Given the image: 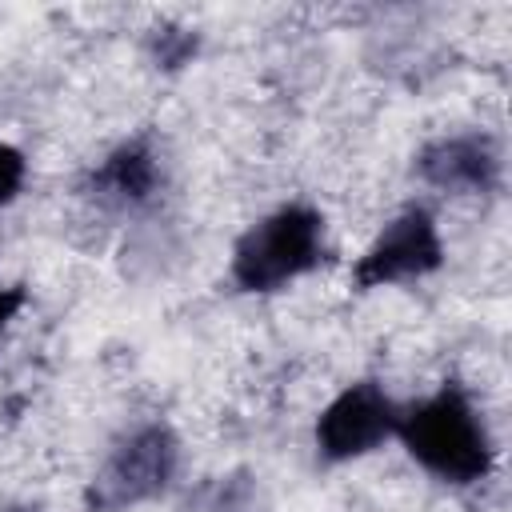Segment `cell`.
Masks as SVG:
<instances>
[{
	"label": "cell",
	"mask_w": 512,
	"mask_h": 512,
	"mask_svg": "<svg viewBox=\"0 0 512 512\" xmlns=\"http://www.w3.org/2000/svg\"><path fill=\"white\" fill-rule=\"evenodd\" d=\"M396 440L440 484L472 488L496 472V436L460 380H444L432 396L400 408Z\"/></svg>",
	"instance_id": "1"
},
{
	"label": "cell",
	"mask_w": 512,
	"mask_h": 512,
	"mask_svg": "<svg viewBox=\"0 0 512 512\" xmlns=\"http://www.w3.org/2000/svg\"><path fill=\"white\" fill-rule=\"evenodd\" d=\"M324 260H328L324 212L304 200H292V204H280L268 216H260L236 240L228 276H232L236 292L268 296V292H284L300 276L316 272Z\"/></svg>",
	"instance_id": "2"
},
{
	"label": "cell",
	"mask_w": 512,
	"mask_h": 512,
	"mask_svg": "<svg viewBox=\"0 0 512 512\" xmlns=\"http://www.w3.org/2000/svg\"><path fill=\"white\" fill-rule=\"evenodd\" d=\"M180 472V436L168 420L124 428L84 488V512H132L172 488Z\"/></svg>",
	"instance_id": "3"
},
{
	"label": "cell",
	"mask_w": 512,
	"mask_h": 512,
	"mask_svg": "<svg viewBox=\"0 0 512 512\" xmlns=\"http://www.w3.org/2000/svg\"><path fill=\"white\" fill-rule=\"evenodd\" d=\"M440 264H444V240L436 216L424 204H408L364 248V256L352 268V288L372 292V288L412 284L432 276Z\"/></svg>",
	"instance_id": "4"
},
{
	"label": "cell",
	"mask_w": 512,
	"mask_h": 512,
	"mask_svg": "<svg viewBox=\"0 0 512 512\" xmlns=\"http://www.w3.org/2000/svg\"><path fill=\"white\" fill-rule=\"evenodd\" d=\"M396 420H400V404L384 392L380 380L344 384L316 416V428H312L316 456L324 464L360 460L396 436Z\"/></svg>",
	"instance_id": "5"
},
{
	"label": "cell",
	"mask_w": 512,
	"mask_h": 512,
	"mask_svg": "<svg viewBox=\"0 0 512 512\" xmlns=\"http://www.w3.org/2000/svg\"><path fill=\"white\" fill-rule=\"evenodd\" d=\"M416 180L444 196H492L504 184V152L492 132H444L416 152Z\"/></svg>",
	"instance_id": "6"
},
{
	"label": "cell",
	"mask_w": 512,
	"mask_h": 512,
	"mask_svg": "<svg viewBox=\"0 0 512 512\" xmlns=\"http://www.w3.org/2000/svg\"><path fill=\"white\" fill-rule=\"evenodd\" d=\"M164 156L156 148V140L148 132L140 136H128L120 140L108 156H100L80 192L96 204V208H108V212H140L148 204L160 200L164 192Z\"/></svg>",
	"instance_id": "7"
},
{
	"label": "cell",
	"mask_w": 512,
	"mask_h": 512,
	"mask_svg": "<svg viewBox=\"0 0 512 512\" xmlns=\"http://www.w3.org/2000/svg\"><path fill=\"white\" fill-rule=\"evenodd\" d=\"M180 512H268V504H264L256 476L236 468V472H220V476L200 480L184 496Z\"/></svg>",
	"instance_id": "8"
},
{
	"label": "cell",
	"mask_w": 512,
	"mask_h": 512,
	"mask_svg": "<svg viewBox=\"0 0 512 512\" xmlns=\"http://www.w3.org/2000/svg\"><path fill=\"white\" fill-rule=\"evenodd\" d=\"M196 32L188 28H156L152 32V52H156V64L160 68H180L196 56Z\"/></svg>",
	"instance_id": "9"
},
{
	"label": "cell",
	"mask_w": 512,
	"mask_h": 512,
	"mask_svg": "<svg viewBox=\"0 0 512 512\" xmlns=\"http://www.w3.org/2000/svg\"><path fill=\"white\" fill-rule=\"evenodd\" d=\"M24 180H28V160L16 144L0 140V208H8L20 192H24Z\"/></svg>",
	"instance_id": "10"
},
{
	"label": "cell",
	"mask_w": 512,
	"mask_h": 512,
	"mask_svg": "<svg viewBox=\"0 0 512 512\" xmlns=\"http://www.w3.org/2000/svg\"><path fill=\"white\" fill-rule=\"evenodd\" d=\"M24 300H28V288H24V284H12V280L0 276V332L16 320V312L24 308Z\"/></svg>",
	"instance_id": "11"
},
{
	"label": "cell",
	"mask_w": 512,
	"mask_h": 512,
	"mask_svg": "<svg viewBox=\"0 0 512 512\" xmlns=\"http://www.w3.org/2000/svg\"><path fill=\"white\" fill-rule=\"evenodd\" d=\"M0 512H40V508H32V504H8V508H0Z\"/></svg>",
	"instance_id": "12"
}]
</instances>
